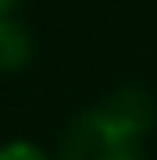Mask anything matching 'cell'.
<instances>
[{"mask_svg":"<svg viewBox=\"0 0 157 160\" xmlns=\"http://www.w3.org/2000/svg\"><path fill=\"white\" fill-rule=\"evenodd\" d=\"M146 139L118 128L97 107L75 114L57 139L54 160H146Z\"/></svg>","mask_w":157,"mask_h":160,"instance_id":"1","label":"cell"},{"mask_svg":"<svg viewBox=\"0 0 157 160\" xmlns=\"http://www.w3.org/2000/svg\"><path fill=\"white\" fill-rule=\"evenodd\" d=\"M93 107L107 121H114L118 128L132 132V135H139V139H146L154 132V125H157V100H154V92L146 86H139V82L114 86L100 103H93Z\"/></svg>","mask_w":157,"mask_h":160,"instance_id":"2","label":"cell"},{"mask_svg":"<svg viewBox=\"0 0 157 160\" xmlns=\"http://www.w3.org/2000/svg\"><path fill=\"white\" fill-rule=\"evenodd\" d=\"M36 61V36L14 14L0 18V75H22Z\"/></svg>","mask_w":157,"mask_h":160,"instance_id":"3","label":"cell"},{"mask_svg":"<svg viewBox=\"0 0 157 160\" xmlns=\"http://www.w3.org/2000/svg\"><path fill=\"white\" fill-rule=\"evenodd\" d=\"M0 160H54L39 142H29V139H11V142L0 146Z\"/></svg>","mask_w":157,"mask_h":160,"instance_id":"4","label":"cell"},{"mask_svg":"<svg viewBox=\"0 0 157 160\" xmlns=\"http://www.w3.org/2000/svg\"><path fill=\"white\" fill-rule=\"evenodd\" d=\"M14 11H18V0H0V18H7Z\"/></svg>","mask_w":157,"mask_h":160,"instance_id":"5","label":"cell"}]
</instances>
